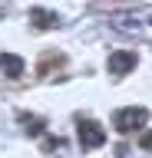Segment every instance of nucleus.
<instances>
[{
    "mask_svg": "<svg viewBox=\"0 0 152 158\" xmlns=\"http://www.w3.org/2000/svg\"><path fill=\"white\" fill-rule=\"evenodd\" d=\"M145 122H149V109H142V106H126V109H119V112L112 115V125L119 128V132L142 128Z\"/></svg>",
    "mask_w": 152,
    "mask_h": 158,
    "instance_id": "nucleus-1",
    "label": "nucleus"
},
{
    "mask_svg": "<svg viewBox=\"0 0 152 158\" xmlns=\"http://www.w3.org/2000/svg\"><path fill=\"white\" fill-rule=\"evenodd\" d=\"M136 63H139V56H136L132 49H116V53H109V59H106V69H109L112 76H126V73L136 69Z\"/></svg>",
    "mask_w": 152,
    "mask_h": 158,
    "instance_id": "nucleus-2",
    "label": "nucleus"
},
{
    "mask_svg": "<svg viewBox=\"0 0 152 158\" xmlns=\"http://www.w3.org/2000/svg\"><path fill=\"white\" fill-rule=\"evenodd\" d=\"M76 135H80V145L83 148H99L106 145V128L99 125V122H80V128H76Z\"/></svg>",
    "mask_w": 152,
    "mask_h": 158,
    "instance_id": "nucleus-3",
    "label": "nucleus"
},
{
    "mask_svg": "<svg viewBox=\"0 0 152 158\" xmlns=\"http://www.w3.org/2000/svg\"><path fill=\"white\" fill-rule=\"evenodd\" d=\"M0 69L7 73V76H23V69H27V63H23L20 56H13V53H0Z\"/></svg>",
    "mask_w": 152,
    "mask_h": 158,
    "instance_id": "nucleus-4",
    "label": "nucleus"
},
{
    "mask_svg": "<svg viewBox=\"0 0 152 158\" xmlns=\"http://www.w3.org/2000/svg\"><path fill=\"white\" fill-rule=\"evenodd\" d=\"M109 23H112L116 30H139V27H142V20L136 17V13H112Z\"/></svg>",
    "mask_w": 152,
    "mask_h": 158,
    "instance_id": "nucleus-5",
    "label": "nucleus"
},
{
    "mask_svg": "<svg viewBox=\"0 0 152 158\" xmlns=\"http://www.w3.org/2000/svg\"><path fill=\"white\" fill-rule=\"evenodd\" d=\"M33 17H37L40 27H56V23H60V17H56V13H46V10H33Z\"/></svg>",
    "mask_w": 152,
    "mask_h": 158,
    "instance_id": "nucleus-6",
    "label": "nucleus"
},
{
    "mask_svg": "<svg viewBox=\"0 0 152 158\" xmlns=\"http://www.w3.org/2000/svg\"><path fill=\"white\" fill-rule=\"evenodd\" d=\"M27 132H30V135H40V132H43V122H40V118H27Z\"/></svg>",
    "mask_w": 152,
    "mask_h": 158,
    "instance_id": "nucleus-7",
    "label": "nucleus"
},
{
    "mask_svg": "<svg viewBox=\"0 0 152 158\" xmlns=\"http://www.w3.org/2000/svg\"><path fill=\"white\" fill-rule=\"evenodd\" d=\"M139 145H142V148H145V152H152V132H145V135H142V138H139Z\"/></svg>",
    "mask_w": 152,
    "mask_h": 158,
    "instance_id": "nucleus-8",
    "label": "nucleus"
},
{
    "mask_svg": "<svg viewBox=\"0 0 152 158\" xmlns=\"http://www.w3.org/2000/svg\"><path fill=\"white\" fill-rule=\"evenodd\" d=\"M149 23H152V17H149Z\"/></svg>",
    "mask_w": 152,
    "mask_h": 158,
    "instance_id": "nucleus-9",
    "label": "nucleus"
}]
</instances>
